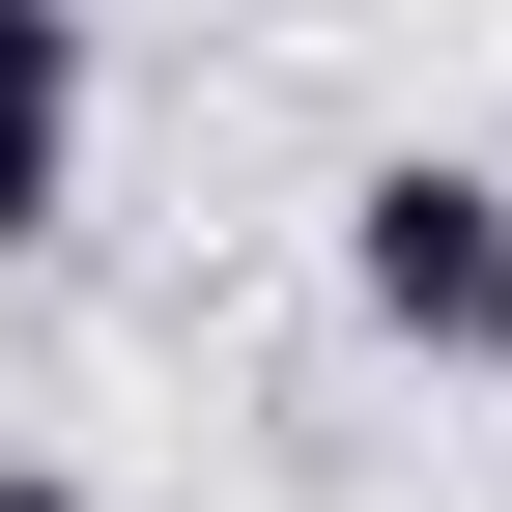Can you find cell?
<instances>
[{"label": "cell", "mask_w": 512, "mask_h": 512, "mask_svg": "<svg viewBox=\"0 0 512 512\" xmlns=\"http://www.w3.org/2000/svg\"><path fill=\"white\" fill-rule=\"evenodd\" d=\"M342 313H370V342H427V370H512V171L399 143V171L342 200Z\"/></svg>", "instance_id": "cell-1"}, {"label": "cell", "mask_w": 512, "mask_h": 512, "mask_svg": "<svg viewBox=\"0 0 512 512\" xmlns=\"http://www.w3.org/2000/svg\"><path fill=\"white\" fill-rule=\"evenodd\" d=\"M0 512H86V484H57V456H0Z\"/></svg>", "instance_id": "cell-3"}, {"label": "cell", "mask_w": 512, "mask_h": 512, "mask_svg": "<svg viewBox=\"0 0 512 512\" xmlns=\"http://www.w3.org/2000/svg\"><path fill=\"white\" fill-rule=\"evenodd\" d=\"M57 171H86V0H0V256L57 228Z\"/></svg>", "instance_id": "cell-2"}]
</instances>
